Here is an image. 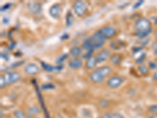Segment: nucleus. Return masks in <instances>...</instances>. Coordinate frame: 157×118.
Instances as JSON below:
<instances>
[{
    "label": "nucleus",
    "mask_w": 157,
    "mask_h": 118,
    "mask_svg": "<svg viewBox=\"0 0 157 118\" xmlns=\"http://www.w3.org/2000/svg\"><path fill=\"white\" fill-rule=\"evenodd\" d=\"M148 69H157V62H155V61H150L148 62Z\"/></svg>",
    "instance_id": "obj_25"
},
{
    "label": "nucleus",
    "mask_w": 157,
    "mask_h": 118,
    "mask_svg": "<svg viewBox=\"0 0 157 118\" xmlns=\"http://www.w3.org/2000/svg\"><path fill=\"white\" fill-rule=\"evenodd\" d=\"M143 3H144V1H143V0H139V1H137V2H135L134 6H133V10H136L137 9V8H139Z\"/></svg>",
    "instance_id": "obj_28"
},
{
    "label": "nucleus",
    "mask_w": 157,
    "mask_h": 118,
    "mask_svg": "<svg viewBox=\"0 0 157 118\" xmlns=\"http://www.w3.org/2000/svg\"><path fill=\"white\" fill-rule=\"evenodd\" d=\"M154 36H155V39L157 42V28L155 29V31H154Z\"/></svg>",
    "instance_id": "obj_35"
},
{
    "label": "nucleus",
    "mask_w": 157,
    "mask_h": 118,
    "mask_svg": "<svg viewBox=\"0 0 157 118\" xmlns=\"http://www.w3.org/2000/svg\"><path fill=\"white\" fill-rule=\"evenodd\" d=\"M148 110L151 113V115H153L155 116H157V104H153L148 106Z\"/></svg>",
    "instance_id": "obj_22"
},
{
    "label": "nucleus",
    "mask_w": 157,
    "mask_h": 118,
    "mask_svg": "<svg viewBox=\"0 0 157 118\" xmlns=\"http://www.w3.org/2000/svg\"><path fill=\"white\" fill-rule=\"evenodd\" d=\"M105 39L102 37L101 35L98 31L82 42V49L86 51H89V50L94 51L95 50H98L103 47V45L105 44Z\"/></svg>",
    "instance_id": "obj_1"
},
{
    "label": "nucleus",
    "mask_w": 157,
    "mask_h": 118,
    "mask_svg": "<svg viewBox=\"0 0 157 118\" xmlns=\"http://www.w3.org/2000/svg\"><path fill=\"white\" fill-rule=\"evenodd\" d=\"M95 57H96L97 60H98V64H100V63L105 62V61H107L108 59H110L111 53L109 50H104L98 52V54L95 55Z\"/></svg>",
    "instance_id": "obj_10"
},
{
    "label": "nucleus",
    "mask_w": 157,
    "mask_h": 118,
    "mask_svg": "<svg viewBox=\"0 0 157 118\" xmlns=\"http://www.w3.org/2000/svg\"><path fill=\"white\" fill-rule=\"evenodd\" d=\"M99 33L101 35L102 37L105 39H110L114 37L116 35L117 32H116V29L114 27L111 26V25H105V26H103L102 28H101L99 30H98Z\"/></svg>",
    "instance_id": "obj_5"
},
{
    "label": "nucleus",
    "mask_w": 157,
    "mask_h": 118,
    "mask_svg": "<svg viewBox=\"0 0 157 118\" xmlns=\"http://www.w3.org/2000/svg\"><path fill=\"white\" fill-rule=\"evenodd\" d=\"M134 29L136 30L135 35L139 39L146 38L152 31V23L148 18H141L136 21Z\"/></svg>",
    "instance_id": "obj_2"
},
{
    "label": "nucleus",
    "mask_w": 157,
    "mask_h": 118,
    "mask_svg": "<svg viewBox=\"0 0 157 118\" xmlns=\"http://www.w3.org/2000/svg\"><path fill=\"white\" fill-rule=\"evenodd\" d=\"M40 71V68L36 63H29L24 67V72L28 76L37 75Z\"/></svg>",
    "instance_id": "obj_7"
},
{
    "label": "nucleus",
    "mask_w": 157,
    "mask_h": 118,
    "mask_svg": "<svg viewBox=\"0 0 157 118\" xmlns=\"http://www.w3.org/2000/svg\"><path fill=\"white\" fill-rule=\"evenodd\" d=\"M61 6L57 3L52 5L50 9H49V14H50V16L53 18H55V19L59 18L60 14H61Z\"/></svg>",
    "instance_id": "obj_11"
},
{
    "label": "nucleus",
    "mask_w": 157,
    "mask_h": 118,
    "mask_svg": "<svg viewBox=\"0 0 157 118\" xmlns=\"http://www.w3.org/2000/svg\"><path fill=\"white\" fill-rule=\"evenodd\" d=\"M68 65L71 69L75 70L82 68L83 65V62H82V59L79 57H74L68 61Z\"/></svg>",
    "instance_id": "obj_9"
},
{
    "label": "nucleus",
    "mask_w": 157,
    "mask_h": 118,
    "mask_svg": "<svg viewBox=\"0 0 157 118\" xmlns=\"http://www.w3.org/2000/svg\"><path fill=\"white\" fill-rule=\"evenodd\" d=\"M110 118H124V116L120 113H111Z\"/></svg>",
    "instance_id": "obj_29"
},
{
    "label": "nucleus",
    "mask_w": 157,
    "mask_h": 118,
    "mask_svg": "<svg viewBox=\"0 0 157 118\" xmlns=\"http://www.w3.org/2000/svg\"><path fill=\"white\" fill-rule=\"evenodd\" d=\"M72 19H73V16L71 14V13L68 12V15L66 17V23L68 26H70V25L72 23Z\"/></svg>",
    "instance_id": "obj_24"
},
{
    "label": "nucleus",
    "mask_w": 157,
    "mask_h": 118,
    "mask_svg": "<svg viewBox=\"0 0 157 118\" xmlns=\"http://www.w3.org/2000/svg\"><path fill=\"white\" fill-rule=\"evenodd\" d=\"M3 77L6 85L16 84V83L19 82L21 79V75L16 71L7 72L6 73L4 74Z\"/></svg>",
    "instance_id": "obj_4"
},
{
    "label": "nucleus",
    "mask_w": 157,
    "mask_h": 118,
    "mask_svg": "<svg viewBox=\"0 0 157 118\" xmlns=\"http://www.w3.org/2000/svg\"><path fill=\"white\" fill-rule=\"evenodd\" d=\"M137 70H138L139 73L141 74V76H146L147 74H148V73H149V69H148L146 65H145L143 64L140 65L139 66H138V68H137Z\"/></svg>",
    "instance_id": "obj_19"
},
{
    "label": "nucleus",
    "mask_w": 157,
    "mask_h": 118,
    "mask_svg": "<svg viewBox=\"0 0 157 118\" xmlns=\"http://www.w3.org/2000/svg\"><path fill=\"white\" fill-rule=\"evenodd\" d=\"M10 6H11V3H7V4H6V5L2 6V8H1V11L2 10H7L9 9V8H10Z\"/></svg>",
    "instance_id": "obj_31"
},
{
    "label": "nucleus",
    "mask_w": 157,
    "mask_h": 118,
    "mask_svg": "<svg viewBox=\"0 0 157 118\" xmlns=\"http://www.w3.org/2000/svg\"><path fill=\"white\" fill-rule=\"evenodd\" d=\"M6 86H7L6 84V81H5V79H4L3 75H2L0 77V88L2 89V88H5Z\"/></svg>",
    "instance_id": "obj_26"
},
{
    "label": "nucleus",
    "mask_w": 157,
    "mask_h": 118,
    "mask_svg": "<svg viewBox=\"0 0 157 118\" xmlns=\"http://www.w3.org/2000/svg\"><path fill=\"white\" fill-rule=\"evenodd\" d=\"M13 116L14 118H26L27 117V113H25V111L21 109H17L13 112Z\"/></svg>",
    "instance_id": "obj_20"
},
{
    "label": "nucleus",
    "mask_w": 157,
    "mask_h": 118,
    "mask_svg": "<svg viewBox=\"0 0 157 118\" xmlns=\"http://www.w3.org/2000/svg\"><path fill=\"white\" fill-rule=\"evenodd\" d=\"M98 60H97L96 57L95 56H91L90 57L86 59V62H85V66L87 69H94L95 67L98 65Z\"/></svg>",
    "instance_id": "obj_13"
},
{
    "label": "nucleus",
    "mask_w": 157,
    "mask_h": 118,
    "mask_svg": "<svg viewBox=\"0 0 157 118\" xmlns=\"http://www.w3.org/2000/svg\"><path fill=\"white\" fill-rule=\"evenodd\" d=\"M111 113H104L103 114L101 115L100 118H110Z\"/></svg>",
    "instance_id": "obj_32"
},
{
    "label": "nucleus",
    "mask_w": 157,
    "mask_h": 118,
    "mask_svg": "<svg viewBox=\"0 0 157 118\" xmlns=\"http://www.w3.org/2000/svg\"><path fill=\"white\" fill-rule=\"evenodd\" d=\"M89 78L91 82H93L94 84H101L105 80V77H104L103 76L101 75L95 69L89 74Z\"/></svg>",
    "instance_id": "obj_8"
},
{
    "label": "nucleus",
    "mask_w": 157,
    "mask_h": 118,
    "mask_svg": "<svg viewBox=\"0 0 157 118\" xmlns=\"http://www.w3.org/2000/svg\"><path fill=\"white\" fill-rule=\"evenodd\" d=\"M41 63H42V65H43V67L44 68V69L46 70L47 72H49V73H51V72H54L55 70L60 69V67L52 66V65H50L46 64V63L43 62V61H42Z\"/></svg>",
    "instance_id": "obj_21"
},
{
    "label": "nucleus",
    "mask_w": 157,
    "mask_h": 118,
    "mask_svg": "<svg viewBox=\"0 0 157 118\" xmlns=\"http://www.w3.org/2000/svg\"><path fill=\"white\" fill-rule=\"evenodd\" d=\"M122 60H123V56L119 53H115L111 55L110 63L113 65H118L121 63Z\"/></svg>",
    "instance_id": "obj_15"
},
{
    "label": "nucleus",
    "mask_w": 157,
    "mask_h": 118,
    "mask_svg": "<svg viewBox=\"0 0 157 118\" xmlns=\"http://www.w3.org/2000/svg\"><path fill=\"white\" fill-rule=\"evenodd\" d=\"M110 47L113 50H120V49L123 48L124 47V42L116 39V40H114V41L111 43Z\"/></svg>",
    "instance_id": "obj_16"
},
{
    "label": "nucleus",
    "mask_w": 157,
    "mask_h": 118,
    "mask_svg": "<svg viewBox=\"0 0 157 118\" xmlns=\"http://www.w3.org/2000/svg\"><path fill=\"white\" fill-rule=\"evenodd\" d=\"M96 70L98 73L101 74V76H103L104 77H107L109 76H110V74L112 73V69L109 65H102V66L98 67V69H96Z\"/></svg>",
    "instance_id": "obj_14"
},
{
    "label": "nucleus",
    "mask_w": 157,
    "mask_h": 118,
    "mask_svg": "<svg viewBox=\"0 0 157 118\" xmlns=\"http://www.w3.org/2000/svg\"><path fill=\"white\" fill-rule=\"evenodd\" d=\"M82 49L80 48V47H77V46L73 47L72 48H71V50H70V54H71L72 57H78V56L82 54Z\"/></svg>",
    "instance_id": "obj_17"
},
{
    "label": "nucleus",
    "mask_w": 157,
    "mask_h": 118,
    "mask_svg": "<svg viewBox=\"0 0 157 118\" xmlns=\"http://www.w3.org/2000/svg\"><path fill=\"white\" fill-rule=\"evenodd\" d=\"M67 57H68V54H64V55L61 56V57H59V58L57 60V64H59V63L61 64V63L63 61H64V59L67 58Z\"/></svg>",
    "instance_id": "obj_30"
},
{
    "label": "nucleus",
    "mask_w": 157,
    "mask_h": 118,
    "mask_svg": "<svg viewBox=\"0 0 157 118\" xmlns=\"http://www.w3.org/2000/svg\"><path fill=\"white\" fill-rule=\"evenodd\" d=\"M152 79H153L154 81L157 82V70L154 73L153 75H152Z\"/></svg>",
    "instance_id": "obj_34"
},
{
    "label": "nucleus",
    "mask_w": 157,
    "mask_h": 118,
    "mask_svg": "<svg viewBox=\"0 0 157 118\" xmlns=\"http://www.w3.org/2000/svg\"><path fill=\"white\" fill-rule=\"evenodd\" d=\"M42 88H43V90H53L55 88V87H54V85L50 84V83H48V84H43V86H42Z\"/></svg>",
    "instance_id": "obj_23"
},
{
    "label": "nucleus",
    "mask_w": 157,
    "mask_h": 118,
    "mask_svg": "<svg viewBox=\"0 0 157 118\" xmlns=\"http://www.w3.org/2000/svg\"><path fill=\"white\" fill-rule=\"evenodd\" d=\"M39 108L38 106H32L29 107L27 110V115L29 116H33L35 115H37L39 113Z\"/></svg>",
    "instance_id": "obj_18"
},
{
    "label": "nucleus",
    "mask_w": 157,
    "mask_h": 118,
    "mask_svg": "<svg viewBox=\"0 0 157 118\" xmlns=\"http://www.w3.org/2000/svg\"><path fill=\"white\" fill-rule=\"evenodd\" d=\"M148 118H155V116H153V115H151V116H148Z\"/></svg>",
    "instance_id": "obj_36"
},
{
    "label": "nucleus",
    "mask_w": 157,
    "mask_h": 118,
    "mask_svg": "<svg viewBox=\"0 0 157 118\" xmlns=\"http://www.w3.org/2000/svg\"><path fill=\"white\" fill-rule=\"evenodd\" d=\"M109 104V101L106 100V99H103V100L99 102V105H100V106L101 108H105Z\"/></svg>",
    "instance_id": "obj_27"
},
{
    "label": "nucleus",
    "mask_w": 157,
    "mask_h": 118,
    "mask_svg": "<svg viewBox=\"0 0 157 118\" xmlns=\"http://www.w3.org/2000/svg\"><path fill=\"white\" fill-rule=\"evenodd\" d=\"M152 49H153L154 54L157 56V42L156 43H153V45H152Z\"/></svg>",
    "instance_id": "obj_33"
},
{
    "label": "nucleus",
    "mask_w": 157,
    "mask_h": 118,
    "mask_svg": "<svg viewBox=\"0 0 157 118\" xmlns=\"http://www.w3.org/2000/svg\"><path fill=\"white\" fill-rule=\"evenodd\" d=\"M28 8L34 14H39L42 12V5L37 2H30L28 4Z\"/></svg>",
    "instance_id": "obj_12"
},
{
    "label": "nucleus",
    "mask_w": 157,
    "mask_h": 118,
    "mask_svg": "<svg viewBox=\"0 0 157 118\" xmlns=\"http://www.w3.org/2000/svg\"><path fill=\"white\" fill-rule=\"evenodd\" d=\"M123 83V80L122 77L119 76L111 77L107 81V86L111 89H117L120 88Z\"/></svg>",
    "instance_id": "obj_6"
},
{
    "label": "nucleus",
    "mask_w": 157,
    "mask_h": 118,
    "mask_svg": "<svg viewBox=\"0 0 157 118\" xmlns=\"http://www.w3.org/2000/svg\"><path fill=\"white\" fill-rule=\"evenodd\" d=\"M72 9L77 16L82 18L87 12V6H86V2L79 0V1H75L74 2L72 5Z\"/></svg>",
    "instance_id": "obj_3"
}]
</instances>
